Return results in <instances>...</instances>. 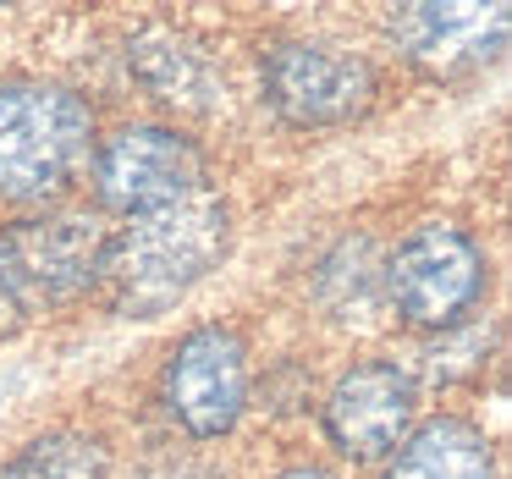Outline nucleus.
I'll return each instance as SVG.
<instances>
[{
    "instance_id": "obj_3",
    "label": "nucleus",
    "mask_w": 512,
    "mask_h": 479,
    "mask_svg": "<svg viewBox=\"0 0 512 479\" xmlns=\"http://www.w3.org/2000/svg\"><path fill=\"white\" fill-rule=\"evenodd\" d=\"M386 303L413 331H457L490 292V254L457 221H419L380 259Z\"/></svg>"
},
{
    "instance_id": "obj_7",
    "label": "nucleus",
    "mask_w": 512,
    "mask_h": 479,
    "mask_svg": "<svg viewBox=\"0 0 512 479\" xmlns=\"http://www.w3.org/2000/svg\"><path fill=\"white\" fill-rule=\"evenodd\" d=\"M259 94L287 127H342L375 100V67L331 39H270L259 56Z\"/></svg>"
},
{
    "instance_id": "obj_11",
    "label": "nucleus",
    "mask_w": 512,
    "mask_h": 479,
    "mask_svg": "<svg viewBox=\"0 0 512 479\" xmlns=\"http://www.w3.org/2000/svg\"><path fill=\"white\" fill-rule=\"evenodd\" d=\"M380 479H496V446L479 424L441 413L413 424Z\"/></svg>"
},
{
    "instance_id": "obj_14",
    "label": "nucleus",
    "mask_w": 512,
    "mask_h": 479,
    "mask_svg": "<svg viewBox=\"0 0 512 479\" xmlns=\"http://www.w3.org/2000/svg\"><path fill=\"white\" fill-rule=\"evenodd\" d=\"M17 320H23V309H17V298L6 292V281H0V336L17 331Z\"/></svg>"
},
{
    "instance_id": "obj_9",
    "label": "nucleus",
    "mask_w": 512,
    "mask_h": 479,
    "mask_svg": "<svg viewBox=\"0 0 512 479\" xmlns=\"http://www.w3.org/2000/svg\"><path fill=\"white\" fill-rule=\"evenodd\" d=\"M386 34L402 61L430 78H463L501 61L512 34V12L496 0H413L386 17Z\"/></svg>"
},
{
    "instance_id": "obj_5",
    "label": "nucleus",
    "mask_w": 512,
    "mask_h": 479,
    "mask_svg": "<svg viewBox=\"0 0 512 479\" xmlns=\"http://www.w3.org/2000/svg\"><path fill=\"white\" fill-rule=\"evenodd\" d=\"M105 226L78 210L23 215L0 232V281L17 298V309H61L100 287L105 265Z\"/></svg>"
},
{
    "instance_id": "obj_12",
    "label": "nucleus",
    "mask_w": 512,
    "mask_h": 479,
    "mask_svg": "<svg viewBox=\"0 0 512 479\" xmlns=\"http://www.w3.org/2000/svg\"><path fill=\"white\" fill-rule=\"evenodd\" d=\"M314 298L336 325H358L386 303L380 287V254L369 237H342L331 254L314 265Z\"/></svg>"
},
{
    "instance_id": "obj_2",
    "label": "nucleus",
    "mask_w": 512,
    "mask_h": 479,
    "mask_svg": "<svg viewBox=\"0 0 512 479\" xmlns=\"http://www.w3.org/2000/svg\"><path fill=\"white\" fill-rule=\"evenodd\" d=\"M100 144L78 89L50 78H0V204H50L89 171Z\"/></svg>"
},
{
    "instance_id": "obj_13",
    "label": "nucleus",
    "mask_w": 512,
    "mask_h": 479,
    "mask_svg": "<svg viewBox=\"0 0 512 479\" xmlns=\"http://www.w3.org/2000/svg\"><path fill=\"white\" fill-rule=\"evenodd\" d=\"M105 474H111V457H105L100 435L89 430H39L0 463V479H105Z\"/></svg>"
},
{
    "instance_id": "obj_8",
    "label": "nucleus",
    "mask_w": 512,
    "mask_h": 479,
    "mask_svg": "<svg viewBox=\"0 0 512 479\" xmlns=\"http://www.w3.org/2000/svg\"><path fill=\"white\" fill-rule=\"evenodd\" d=\"M325 441L353 463L391 457L419 424V380L397 358H353L320 402Z\"/></svg>"
},
{
    "instance_id": "obj_6",
    "label": "nucleus",
    "mask_w": 512,
    "mask_h": 479,
    "mask_svg": "<svg viewBox=\"0 0 512 479\" xmlns=\"http://www.w3.org/2000/svg\"><path fill=\"white\" fill-rule=\"evenodd\" d=\"M254 397V364H248V342L232 325L210 320L177 336V347L160 364V408L193 441H221L237 430Z\"/></svg>"
},
{
    "instance_id": "obj_10",
    "label": "nucleus",
    "mask_w": 512,
    "mask_h": 479,
    "mask_svg": "<svg viewBox=\"0 0 512 479\" xmlns=\"http://www.w3.org/2000/svg\"><path fill=\"white\" fill-rule=\"evenodd\" d=\"M127 72L144 83L149 100L171 105V111H215L226 100L221 67L171 28H138L127 39Z\"/></svg>"
},
{
    "instance_id": "obj_15",
    "label": "nucleus",
    "mask_w": 512,
    "mask_h": 479,
    "mask_svg": "<svg viewBox=\"0 0 512 479\" xmlns=\"http://www.w3.org/2000/svg\"><path fill=\"white\" fill-rule=\"evenodd\" d=\"M276 479H336V474L325 463H292V468H281Z\"/></svg>"
},
{
    "instance_id": "obj_1",
    "label": "nucleus",
    "mask_w": 512,
    "mask_h": 479,
    "mask_svg": "<svg viewBox=\"0 0 512 479\" xmlns=\"http://www.w3.org/2000/svg\"><path fill=\"white\" fill-rule=\"evenodd\" d=\"M226 254H232V204L215 188H199L166 210L116 226L105 237L100 287L111 292L116 314L155 320L199 281H210Z\"/></svg>"
},
{
    "instance_id": "obj_4",
    "label": "nucleus",
    "mask_w": 512,
    "mask_h": 479,
    "mask_svg": "<svg viewBox=\"0 0 512 479\" xmlns=\"http://www.w3.org/2000/svg\"><path fill=\"white\" fill-rule=\"evenodd\" d=\"M89 182L100 210L138 221L166 204L188 199V193L210 188V166H204L199 138H188L171 122H122L105 133L89 155Z\"/></svg>"
}]
</instances>
